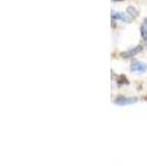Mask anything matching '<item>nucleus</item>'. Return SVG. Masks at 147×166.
I'll use <instances>...</instances> for the list:
<instances>
[{"mask_svg":"<svg viewBox=\"0 0 147 166\" xmlns=\"http://www.w3.org/2000/svg\"><path fill=\"white\" fill-rule=\"evenodd\" d=\"M138 101L137 98H126V96H117L114 100V103L116 105H129L136 103Z\"/></svg>","mask_w":147,"mask_h":166,"instance_id":"1","label":"nucleus"},{"mask_svg":"<svg viewBox=\"0 0 147 166\" xmlns=\"http://www.w3.org/2000/svg\"><path fill=\"white\" fill-rule=\"evenodd\" d=\"M131 70L133 72H137V73H144L147 71V64L139 61H134L131 64Z\"/></svg>","mask_w":147,"mask_h":166,"instance_id":"2","label":"nucleus"},{"mask_svg":"<svg viewBox=\"0 0 147 166\" xmlns=\"http://www.w3.org/2000/svg\"><path fill=\"white\" fill-rule=\"evenodd\" d=\"M142 51H143V47H142V45H136V47L127 50V51H125V52H122V53H121V56H122V58H125V59H128V58H132V56H134V55L138 54Z\"/></svg>","mask_w":147,"mask_h":166,"instance_id":"3","label":"nucleus"},{"mask_svg":"<svg viewBox=\"0 0 147 166\" xmlns=\"http://www.w3.org/2000/svg\"><path fill=\"white\" fill-rule=\"evenodd\" d=\"M112 19L113 20H122V21H125V22H129L131 21V18H129L128 16H126V14H124L122 12H114V11H112Z\"/></svg>","mask_w":147,"mask_h":166,"instance_id":"4","label":"nucleus"},{"mask_svg":"<svg viewBox=\"0 0 147 166\" xmlns=\"http://www.w3.org/2000/svg\"><path fill=\"white\" fill-rule=\"evenodd\" d=\"M126 13H127V16H128L131 19H134L138 16V11H137V10H136V8L133 7V6L127 7V9H126Z\"/></svg>","mask_w":147,"mask_h":166,"instance_id":"5","label":"nucleus"},{"mask_svg":"<svg viewBox=\"0 0 147 166\" xmlns=\"http://www.w3.org/2000/svg\"><path fill=\"white\" fill-rule=\"evenodd\" d=\"M141 34H142V38L147 41V19L144 20V22L142 23L141 25Z\"/></svg>","mask_w":147,"mask_h":166,"instance_id":"6","label":"nucleus"},{"mask_svg":"<svg viewBox=\"0 0 147 166\" xmlns=\"http://www.w3.org/2000/svg\"><path fill=\"white\" fill-rule=\"evenodd\" d=\"M117 84H120V85H123V84L128 85L129 81L127 80V78H126L125 75H120V76L117 78Z\"/></svg>","mask_w":147,"mask_h":166,"instance_id":"7","label":"nucleus"},{"mask_svg":"<svg viewBox=\"0 0 147 166\" xmlns=\"http://www.w3.org/2000/svg\"><path fill=\"white\" fill-rule=\"evenodd\" d=\"M113 1H123V0H113Z\"/></svg>","mask_w":147,"mask_h":166,"instance_id":"8","label":"nucleus"},{"mask_svg":"<svg viewBox=\"0 0 147 166\" xmlns=\"http://www.w3.org/2000/svg\"><path fill=\"white\" fill-rule=\"evenodd\" d=\"M146 100H147V98H146Z\"/></svg>","mask_w":147,"mask_h":166,"instance_id":"9","label":"nucleus"}]
</instances>
